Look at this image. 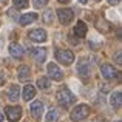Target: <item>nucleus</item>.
Wrapping results in <instances>:
<instances>
[{
	"mask_svg": "<svg viewBox=\"0 0 122 122\" xmlns=\"http://www.w3.org/2000/svg\"><path fill=\"white\" fill-rule=\"evenodd\" d=\"M31 114H33L34 119L39 121L42 117V114H43V104H42L40 101H36L31 104Z\"/></svg>",
	"mask_w": 122,
	"mask_h": 122,
	"instance_id": "nucleus-9",
	"label": "nucleus"
},
{
	"mask_svg": "<svg viewBox=\"0 0 122 122\" xmlns=\"http://www.w3.org/2000/svg\"><path fill=\"white\" fill-rule=\"evenodd\" d=\"M116 63H122V60H121V51H117V54H116Z\"/></svg>",
	"mask_w": 122,
	"mask_h": 122,
	"instance_id": "nucleus-25",
	"label": "nucleus"
},
{
	"mask_svg": "<svg viewBox=\"0 0 122 122\" xmlns=\"http://www.w3.org/2000/svg\"><path fill=\"white\" fill-rule=\"evenodd\" d=\"M79 2H81L82 5H86V2H88V0H79Z\"/></svg>",
	"mask_w": 122,
	"mask_h": 122,
	"instance_id": "nucleus-28",
	"label": "nucleus"
},
{
	"mask_svg": "<svg viewBox=\"0 0 122 122\" xmlns=\"http://www.w3.org/2000/svg\"><path fill=\"white\" fill-rule=\"evenodd\" d=\"M17 73H19V79L20 81H28L31 76V68L28 65H22V66H19Z\"/></svg>",
	"mask_w": 122,
	"mask_h": 122,
	"instance_id": "nucleus-13",
	"label": "nucleus"
},
{
	"mask_svg": "<svg viewBox=\"0 0 122 122\" xmlns=\"http://www.w3.org/2000/svg\"><path fill=\"white\" fill-rule=\"evenodd\" d=\"M2 45H3V37H0V48H2Z\"/></svg>",
	"mask_w": 122,
	"mask_h": 122,
	"instance_id": "nucleus-31",
	"label": "nucleus"
},
{
	"mask_svg": "<svg viewBox=\"0 0 122 122\" xmlns=\"http://www.w3.org/2000/svg\"><path fill=\"white\" fill-rule=\"evenodd\" d=\"M116 122H121V121H116Z\"/></svg>",
	"mask_w": 122,
	"mask_h": 122,
	"instance_id": "nucleus-33",
	"label": "nucleus"
},
{
	"mask_svg": "<svg viewBox=\"0 0 122 122\" xmlns=\"http://www.w3.org/2000/svg\"><path fill=\"white\" fill-rule=\"evenodd\" d=\"M9 54H11L14 59H22L23 54H25V50H23V46L19 45V43H11L9 45Z\"/></svg>",
	"mask_w": 122,
	"mask_h": 122,
	"instance_id": "nucleus-10",
	"label": "nucleus"
},
{
	"mask_svg": "<svg viewBox=\"0 0 122 122\" xmlns=\"http://www.w3.org/2000/svg\"><path fill=\"white\" fill-rule=\"evenodd\" d=\"M8 14H9V17H11V19H19V12L15 11V9H9Z\"/></svg>",
	"mask_w": 122,
	"mask_h": 122,
	"instance_id": "nucleus-24",
	"label": "nucleus"
},
{
	"mask_svg": "<svg viewBox=\"0 0 122 122\" xmlns=\"http://www.w3.org/2000/svg\"><path fill=\"white\" fill-rule=\"evenodd\" d=\"M5 114L11 122H17L22 117V108L17 107V105H15V107H6L5 108Z\"/></svg>",
	"mask_w": 122,
	"mask_h": 122,
	"instance_id": "nucleus-5",
	"label": "nucleus"
},
{
	"mask_svg": "<svg viewBox=\"0 0 122 122\" xmlns=\"http://www.w3.org/2000/svg\"><path fill=\"white\" fill-rule=\"evenodd\" d=\"M59 2H60V3H68L70 0H59Z\"/></svg>",
	"mask_w": 122,
	"mask_h": 122,
	"instance_id": "nucleus-30",
	"label": "nucleus"
},
{
	"mask_svg": "<svg viewBox=\"0 0 122 122\" xmlns=\"http://www.w3.org/2000/svg\"><path fill=\"white\" fill-rule=\"evenodd\" d=\"M42 19H43L45 23L51 25V23L54 22V12H53V9H48V11H45L43 15H42Z\"/></svg>",
	"mask_w": 122,
	"mask_h": 122,
	"instance_id": "nucleus-19",
	"label": "nucleus"
},
{
	"mask_svg": "<svg viewBox=\"0 0 122 122\" xmlns=\"http://www.w3.org/2000/svg\"><path fill=\"white\" fill-rule=\"evenodd\" d=\"M56 60H59V62L63 63V65H71L73 60H74V54H73V51H70V50L60 48V50L56 51Z\"/></svg>",
	"mask_w": 122,
	"mask_h": 122,
	"instance_id": "nucleus-3",
	"label": "nucleus"
},
{
	"mask_svg": "<svg viewBox=\"0 0 122 122\" xmlns=\"http://www.w3.org/2000/svg\"><path fill=\"white\" fill-rule=\"evenodd\" d=\"M48 3V0H34V6L36 8H42V6H45Z\"/></svg>",
	"mask_w": 122,
	"mask_h": 122,
	"instance_id": "nucleus-23",
	"label": "nucleus"
},
{
	"mask_svg": "<svg viewBox=\"0 0 122 122\" xmlns=\"http://www.w3.org/2000/svg\"><path fill=\"white\" fill-rule=\"evenodd\" d=\"M12 2H14V6L19 9H23L28 6V0H12Z\"/></svg>",
	"mask_w": 122,
	"mask_h": 122,
	"instance_id": "nucleus-22",
	"label": "nucleus"
},
{
	"mask_svg": "<svg viewBox=\"0 0 122 122\" xmlns=\"http://www.w3.org/2000/svg\"><path fill=\"white\" fill-rule=\"evenodd\" d=\"M57 121H59V113L56 108H51L46 114V122H57Z\"/></svg>",
	"mask_w": 122,
	"mask_h": 122,
	"instance_id": "nucleus-18",
	"label": "nucleus"
},
{
	"mask_svg": "<svg viewBox=\"0 0 122 122\" xmlns=\"http://www.w3.org/2000/svg\"><path fill=\"white\" fill-rule=\"evenodd\" d=\"M88 114H90V107H88V105H85V104H82V105L74 107V110H71L70 117H71V121L79 122V121H83Z\"/></svg>",
	"mask_w": 122,
	"mask_h": 122,
	"instance_id": "nucleus-2",
	"label": "nucleus"
},
{
	"mask_svg": "<svg viewBox=\"0 0 122 122\" xmlns=\"http://www.w3.org/2000/svg\"><path fill=\"white\" fill-rule=\"evenodd\" d=\"M96 122H105L104 119H101V117H97V119H96Z\"/></svg>",
	"mask_w": 122,
	"mask_h": 122,
	"instance_id": "nucleus-29",
	"label": "nucleus"
},
{
	"mask_svg": "<svg viewBox=\"0 0 122 122\" xmlns=\"http://www.w3.org/2000/svg\"><path fill=\"white\" fill-rule=\"evenodd\" d=\"M30 39L33 40V42H45L46 40V31L45 30H40V28H37V30H33V31H30Z\"/></svg>",
	"mask_w": 122,
	"mask_h": 122,
	"instance_id": "nucleus-8",
	"label": "nucleus"
},
{
	"mask_svg": "<svg viewBox=\"0 0 122 122\" xmlns=\"http://www.w3.org/2000/svg\"><path fill=\"white\" fill-rule=\"evenodd\" d=\"M36 96V88H34L33 85H25V88H23V99L25 101H31V99Z\"/></svg>",
	"mask_w": 122,
	"mask_h": 122,
	"instance_id": "nucleus-15",
	"label": "nucleus"
},
{
	"mask_svg": "<svg viewBox=\"0 0 122 122\" xmlns=\"http://www.w3.org/2000/svg\"><path fill=\"white\" fill-rule=\"evenodd\" d=\"M33 57L34 60H36L37 63H43L45 59H46V50L45 48H36V50H33Z\"/></svg>",
	"mask_w": 122,
	"mask_h": 122,
	"instance_id": "nucleus-11",
	"label": "nucleus"
},
{
	"mask_svg": "<svg viewBox=\"0 0 122 122\" xmlns=\"http://www.w3.org/2000/svg\"><path fill=\"white\" fill-rule=\"evenodd\" d=\"M50 79L48 77H39L37 79V88H40V90H48L50 88Z\"/></svg>",
	"mask_w": 122,
	"mask_h": 122,
	"instance_id": "nucleus-20",
	"label": "nucleus"
},
{
	"mask_svg": "<svg viewBox=\"0 0 122 122\" xmlns=\"http://www.w3.org/2000/svg\"><path fill=\"white\" fill-rule=\"evenodd\" d=\"M77 73L82 76V77H86V76H88V73H90V70L86 68V65L82 62V63H79V66H77Z\"/></svg>",
	"mask_w": 122,
	"mask_h": 122,
	"instance_id": "nucleus-21",
	"label": "nucleus"
},
{
	"mask_svg": "<svg viewBox=\"0 0 122 122\" xmlns=\"http://www.w3.org/2000/svg\"><path fill=\"white\" fill-rule=\"evenodd\" d=\"M2 121H3V114L0 113V122H2Z\"/></svg>",
	"mask_w": 122,
	"mask_h": 122,
	"instance_id": "nucleus-32",
	"label": "nucleus"
},
{
	"mask_svg": "<svg viewBox=\"0 0 122 122\" xmlns=\"http://www.w3.org/2000/svg\"><path fill=\"white\" fill-rule=\"evenodd\" d=\"M86 30H88V26H86V23H85V22H82V20H79L77 25L74 26V33H76V36H77V37L86 36Z\"/></svg>",
	"mask_w": 122,
	"mask_h": 122,
	"instance_id": "nucleus-14",
	"label": "nucleus"
},
{
	"mask_svg": "<svg viewBox=\"0 0 122 122\" xmlns=\"http://www.w3.org/2000/svg\"><path fill=\"white\" fill-rule=\"evenodd\" d=\"M57 17H59V22L62 25H68L73 20L74 14L70 8H62V9H57Z\"/></svg>",
	"mask_w": 122,
	"mask_h": 122,
	"instance_id": "nucleus-4",
	"label": "nucleus"
},
{
	"mask_svg": "<svg viewBox=\"0 0 122 122\" xmlns=\"http://www.w3.org/2000/svg\"><path fill=\"white\" fill-rule=\"evenodd\" d=\"M37 17H39V15H37L36 12H30V14H25V15H22V17L19 19V22H20V25L26 26V25L33 23L34 20H37Z\"/></svg>",
	"mask_w": 122,
	"mask_h": 122,
	"instance_id": "nucleus-12",
	"label": "nucleus"
},
{
	"mask_svg": "<svg viewBox=\"0 0 122 122\" xmlns=\"http://www.w3.org/2000/svg\"><path fill=\"white\" fill-rule=\"evenodd\" d=\"M56 99H57V102H59V105L63 107V108L70 107V105L74 102V96H73L71 93H70V90H66V88H62L60 91H57Z\"/></svg>",
	"mask_w": 122,
	"mask_h": 122,
	"instance_id": "nucleus-1",
	"label": "nucleus"
},
{
	"mask_svg": "<svg viewBox=\"0 0 122 122\" xmlns=\"http://www.w3.org/2000/svg\"><path fill=\"white\" fill-rule=\"evenodd\" d=\"M110 104L113 105L114 108H121V104H122V99H121V91H114L110 97Z\"/></svg>",
	"mask_w": 122,
	"mask_h": 122,
	"instance_id": "nucleus-17",
	"label": "nucleus"
},
{
	"mask_svg": "<svg viewBox=\"0 0 122 122\" xmlns=\"http://www.w3.org/2000/svg\"><path fill=\"white\" fill-rule=\"evenodd\" d=\"M46 70H48V74H50V77L53 79V81H62L63 73H62V70H60L59 66L56 65V63H53V62L48 63Z\"/></svg>",
	"mask_w": 122,
	"mask_h": 122,
	"instance_id": "nucleus-6",
	"label": "nucleus"
},
{
	"mask_svg": "<svg viewBox=\"0 0 122 122\" xmlns=\"http://www.w3.org/2000/svg\"><path fill=\"white\" fill-rule=\"evenodd\" d=\"M3 82H5V77H3V73H0V85H3Z\"/></svg>",
	"mask_w": 122,
	"mask_h": 122,
	"instance_id": "nucleus-27",
	"label": "nucleus"
},
{
	"mask_svg": "<svg viewBox=\"0 0 122 122\" xmlns=\"http://www.w3.org/2000/svg\"><path fill=\"white\" fill-rule=\"evenodd\" d=\"M119 2H121V0H108V3H110V5H117Z\"/></svg>",
	"mask_w": 122,
	"mask_h": 122,
	"instance_id": "nucleus-26",
	"label": "nucleus"
},
{
	"mask_svg": "<svg viewBox=\"0 0 122 122\" xmlns=\"http://www.w3.org/2000/svg\"><path fill=\"white\" fill-rule=\"evenodd\" d=\"M101 73H102V76H104L105 79H108V81H111V79H114V77L119 76V73L114 70V66L108 65V63H104V65L101 66Z\"/></svg>",
	"mask_w": 122,
	"mask_h": 122,
	"instance_id": "nucleus-7",
	"label": "nucleus"
},
{
	"mask_svg": "<svg viewBox=\"0 0 122 122\" xmlns=\"http://www.w3.org/2000/svg\"><path fill=\"white\" fill-rule=\"evenodd\" d=\"M19 93H20V90H19V85H11L8 90V99L11 102H15L19 99Z\"/></svg>",
	"mask_w": 122,
	"mask_h": 122,
	"instance_id": "nucleus-16",
	"label": "nucleus"
}]
</instances>
